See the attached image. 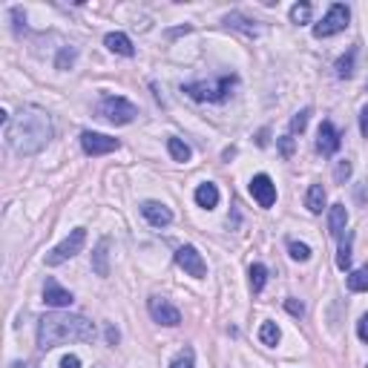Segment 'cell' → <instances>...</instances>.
I'll return each mask as SVG.
<instances>
[{
	"instance_id": "obj_2",
	"label": "cell",
	"mask_w": 368,
	"mask_h": 368,
	"mask_svg": "<svg viewBox=\"0 0 368 368\" xmlns=\"http://www.w3.org/2000/svg\"><path fill=\"white\" fill-rule=\"evenodd\" d=\"M96 340V325L81 314H46L38 322V346L41 351H52L67 343H92Z\"/></svg>"
},
{
	"instance_id": "obj_17",
	"label": "cell",
	"mask_w": 368,
	"mask_h": 368,
	"mask_svg": "<svg viewBox=\"0 0 368 368\" xmlns=\"http://www.w3.org/2000/svg\"><path fill=\"white\" fill-rule=\"evenodd\" d=\"M196 204L199 207H204V210H213L219 204V188L213 181H204V184H199L196 188Z\"/></svg>"
},
{
	"instance_id": "obj_33",
	"label": "cell",
	"mask_w": 368,
	"mask_h": 368,
	"mask_svg": "<svg viewBox=\"0 0 368 368\" xmlns=\"http://www.w3.org/2000/svg\"><path fill=\"white\" fill-rule=\"evenodd\" d=\"M357 336H360L362 343H368V314L360 317V322H357Z\"/></svg>"
},
{
	"instance_id": "obj_5",
	"label": "cell",
	"mask_w": 368,
	"mask_h": 368,
	"mask_svg": "<svg viewBox=\"0 0 368 368\" xmlns=\"http://www.w3.org/2000/svg\"><path fill=\"white\" fill-rule=\"evenodd\" d=\"M348 20H351V9L346 4H331L325 18L314 26V38H331V35H340L348 29Z\"/></svg>"
},
{
	"instance_id": "obj_6",
	"label": "cell",
	"mask_w": 368,
	"mask_h": 368,
	"mask_svg": "<svg viewBox=\"0 0 368 368\" xmlns=\"http://www.w3.org/2000/svg\"><path fill=\"white\" fill-rule=\"evenodd\" d=\"M84 244H86V228L70 230V236L60 242V244H55V248L46 254V265H49V268L64 265L67 259H72V256H78V254L84 251Z\"/></svg>"
},
{
	"instance_id": "obj_36",
	"label": "cell",
	"mask_w": 368,
	"mask_h": 368,
	"mask_svg": "<svg viewBox=\"0 0 368 368\" xmlns=\"http://www.w3.org/2000/svg\"><path fill=\"white\" fill-rule=\"evenodd\" d=\"M60 368H81V360L75 354H67L64 360H60Z\"/></svg>"
},
{
	"instance_id": "obj_11",
	"label": "cell",
	"mask_w": 368,
	"mask_h": 368,
	"mask_svg": "<svg viewBox=\"0 0 368 368\" xmlns=\"http://www.w3.org/2000/svg\"><path fill=\"white\" fill-rule=\"evenodd\" d=\"M141 216H144L152 228H167V225L173 222V210H170L167 204H162V202L147 199V202H141Z\"/></svg>"
},
{
	"instance_id": "obj_13",
	"label": "cell",
	"mask_w": 368,
	"mask_h": 368,
	"mask_svg": "<svg viewBox=\"0 0 368 368\" xmlns=\"http://www.w3.org/2000/svg\"><path fill=\"white\" fill-rule=\"evenodd\" d=\"M44 302L49 305V308H70V305L75 302V296L67 291V288H60L52 276L44 282Z\"/></svg>"
},
{
	"instance_id": "obj_15",
	"label": "cell",
	"mask_w": 368,
	"mask_h": 368,
	"mask_svg": "<svg viewBox=\"0 0 368 368\" xmlns=\"http://www.w3.org/2000/svg\"><path fill=\"white\" fill-rule=\"evenodd\" d=\"M104 46H107L110 52H115V55H124V58H133V55H136V46H133V41H130L124 32H110V35L104 38Z\"/></svg>"
},
{
	"instance_id": "obj_14",
	"label": "cell",
	"mask_w": 368,
	"mask_h": 368,
	"mask_svg": "<svg viewBox=\"0 0 368 368\" xmlns=\"http://www.w3.org/2000/svg\"><path fill=\"white\" fill-rule=\"evenodd\" d=\"M346 225H348V210H346V204H331V213H328V230H331V236H334V239H343Z\"/></svg>"
},
{
	"instance_id": "obj_29",
	"label": "cell",
	"mask_w": 368,
	"mask_h": 368,
	"mask_svg": "<svg viewBox=\"0 0 368 368\" xmlns=\"http://www.w3.org/2000/svg\"><path fill=\"white\" fill-rule=\"evenodd\" d=\"M336 268H340V270L351 268V236L340 244V251H336Z\"/></svg>"
},
{
	"instance_id": "obj_28",
	"label": "cell",
	"mask_w": 368,
	"mask_h": 368,
	"mask_svg": "<svg viewBox=\"0 0 368 368\" xmlns=\"http://www.w3.org/2000/svg\"><path fill=\"white\" fill-rule=\"evenodd\" d=\"M75 58H78V49H75V46H67V49H60V55L55 58V67H58V70H72Z\"/></svg>"
},
{
	"instance_id": "obj_1",
	"label": "cell",
	"mask_w": 368,
	"mask_h": 368,
	"mask_svg": "<svg viewBox=\"0 0 368 368\" xmlns=\"http://www.w3.org/2000/svg\"><path fill=\"white\" fill-rule=\"evenodd\" d=\"M52 141V118L41 107H20L6 124V144L15 156H38Z\"/></svg>"
},
{
	"instance_id": "obj_4",
	"label": "cell",
	"mask_w": 368,
	"mask_h": 368,
	"mask_svg": "<svg viewBox=\"0 0 368 368\" xmlns=\"http://www.w3.org/2000/svg\"><path fill=\"white\" fill-rule=\"evenodd\" d=\"M98 115L104 121H110V124L121 127V124H133L138 110H136V104H130L127 98H121V96H104L101 104H98Z\"/></svg>"
},
{
	"instance_id": "obj_26",
	"label": "cell",
	"mask_w": 368,
	"mask_h": 368,
	"mask_svg": "<svg viewBox=\"0 0 368 368\" xmlns=\"http://www.w3.org/2000/svg\"><path fill=\"white\" fill-rule=\"evenodd\" d=\"M288 254H291V259H296V262H308V259H311V248H308L305 242H296V239L288 242Z\"/></svg>"
},
{
	"instance_id": "obj_21",
	"label": "cell",
	"mask_w": 368,
	"mask_h": 368,
	"mask_svg": "<svg viewBox=\"0 0 368 368\" xmlns=\"http://www.w3.org/2000/svg\"><path fill=\"white\" fill-rule=\"evenodd\" d=\"M280 325H276V322H262L259 325V343L262 346H276V343H280Z\"/></svg>"
},
{
	"instance_id": "obj_9",
	"label": "cell",
	"mask_w": 368,
	"mask_h": 368,
	"mask_svg": "<svg viewBox=\"0 0 368 368\" xmlns=\"http://www.w3.org/2000/svg\"><path fill=\"white\" fill-rule=\"evenodd\" d=\"M81 147H84L86 156H107V152L118 150V138H110L104 133L86 130V133H81Z\"/></svg>"
},
{
	"instance_id": "obj_18",
	"label": "cell",
	"mask_w": 368,
	"mask_h": 368,
	"mask_svg": "<svg viewBox=\"0 0 368 368\" xmlns=\"http://www.w3.org/2000/svg\"><path fill=\"white\" fill-rule=\"evenodd\" d=\"M305 207H308L311 213H322V207H325V188H322V184H311V188H308Z\"/></svg>"
},
{
	"instance_id": "obj_23",
	"label": "cell",
	"mask_w": 368,
	"mask_h": 368,
	"mask_svg": "<svg viewBox=\"0 0 368 368\" xmlns=\"http://www.w3.org/2000/svg\"><path fill=\"white\" fill-rule=\"evenodd\" d=\"M354 60H357V49H348L340 60H336V75H340V78H351L354 75Z\"/></svg>"
},
{
	"instance_id": "obj_10",
	"label": "cell",
	"mask_w": 368,
	"mask_h": 368,
	"mask_svg": "<svg viewBox=\"0 0 368 368\" xmlns=\"http://www.w3.org/2000/svg\"><path fill=\"white\" fill-rule=\"evenodd\" d=\"M248 190H251V196L256 199L259 207H273V202H276V184L270 181V176H265V173L254 176Z\"/></svg>"
},
{
	"instance_id": "obj_19",
	"label": "cell",
	"mask_w": 368,
	"mask_h": 368,
	"mask_svg": "<svg viewBox=\"0 0 368 368\" xmlns=\"http://www.w3.org/2000/svg\"><path fill=\"white\" fill-rule=\"evenodd\" d=\"M348 291H354V294H365L368 291V265H362V268L348 273Z\"/></svg>"
},
{
	"instance_id": "obj_7",
	"label": "cell",
	"mask_w": 368,
	"mask_h": 368,
	"mask_svg": "<svg viewBox=\"0 0 368 368\" xmlns=\"http://www.w3.org/2000/svg\"><path fill=\"white\" fill-rule=\"evenodd\" d=\"M176 265L188 276H193V280H204L207 276V262L202 259V254L193 248V244H181L176 251Z\"/></svg>"
},
{
	"instance_id": "obj_3",
	"label": "cell",
	"mask_w": 368,
	"mask_h": 368,
	"mask_svg": "<svg viewBox=\"0 0 368 368\" xmlns=\"http://www.w3.org/2000/svg\"><path fill=\"white\" fill-rule=\"evenodd\" d=\"M239 84V78L236 75H222L219 81H196V84H184L181 86V92L188 98H193V101H199V104H222L230 92H233V86Z\"/></svg>"
},
{
	"instance_id": "obj_35",
	"label": "cell",
	"mask_w": 368,
	"mask_h": 368,
	"mask_svg": "<svg viewBox=\"0 0 368 368\" xmlns=\"http://www.w3.org/2000/svg\"><path fill=\"white\" fill-rule=\"evenodd\" d=\"M360 133H362V138H368V107L360 110Z\"/></svg>"
},
{
	"instance_id": "obj_31",
	"label": "cell",
	"mask_w": 368,
	"mask_h": 368,
	"mask_svg": "<svg viewBox=\"0 0 368 368\" xmlns=\"http://www.w3.org/2000/svg\"><path fill=\"white\" fill-rule=\"evenodd\" d=\"M351 170H354V164H351V162L346 159V162H340V164H336V170H334V178L343 184L346 178H351Z\"/></svg>"
},
{
	"instance_id": "obj_12",
	"label": "cell",
	"mask_w": 368,
	"mask_h": 368,
	"mask_svg": "<svg viewBox=\"0 0 368 368\" xmlns=\"http://www.w3.org/2000/svg\"><path fill=\"white\" fill-rule=\"evenodd\" d=\"M343 138H340V130H336L331 121H322L320 130H317V150L322 152V156H334L336 150H340Z\"/></svg>"
},
{
	"instance_id": "obj_27",
	"label": "cell",
	"mask_w": 368,
	"mask_h": 368,
	"mask_svg": "<svg viewBox=\"0 0 368 368\" xmlns=\"http://www.w3.org/2000/svg\"><path fill=\"white\" fill-rule=\"evenodd\" d=\"M311 15H314V6L311 4H296V6H291V20L294 23H311Z\"/></svg>"
},
{
	"instance_id": "obj_8",
	"label": "cell",
	"mask_w": 368,
	"mask_h": 368,
	"mask_svg": "<svg viewBox=\"0 0 368 368\" xmlns=\"http://www.w3.org/2000/svg\"><path fill=\"white\" fill-rule=\"evenodd\" d=\"M147 308H150V317L156 320L159 325H167V328H176V325H181V314H178V308L170 302V299H164V296H150L147 299Z\"/></svg>"
},
{
	"instance_id": "obj_16",
	"label": "cell",
	"mask_w": 368,
	"mask_h": 368,
	"mask_svg": "<svg viewBox=\"0 0 368 368\" xmlns=\"http://www.w3.org/2000/svg\"><path fill=\"white\" fill-rule=\"evenodd\" d=\"M92 270L98 276H110V239H101L92 254Z\"/></svg>"
},
{
	"instance_id": "obj_20",
	"label": "cell",
	"mask_w": 368,
	"mask_h": 368,
	"mask_svg": "<svg viewBox=\"0 0 368 368\" xmlns=\"http://www.w3.org/2000/svg\"><path fill=\"white\" fill-rule=\"evenodd\" d=\"M167 150H170V156H173V162H190V147L184 144L181 138H167Z\"/></svg>"
},
{
	"instance_id": "obj_32",
	"label": "cell",
	"mask_w": 368,
	"mask_h": 368,
	"mask_svg": "<svg viewBox=\"0 0 368 368\" xmlns=\"http://www.w3.org/2000/svg\"><path fill=\"white\" fill-rule=\"evenodd\" d=\"M285 308H288V314H294V317H302V314H305V305H302L299 299H285Z\"/></svg>"
},
{
	"instance_id": "obj_24",
	"label": "cell",
	"mask_w": 368,
	"mask_h": 368,
	"mask_svg": "<svg viewBox=\"0 0 368 368\" xmlns=\"http://www.w3.org/2000/svg\"><path fill=\"white\" fill-rule=\"evenodd\" d=\"M265 282H268V268H265L262 262L251 265V291L259 294V291L265 288Z\"/></svg>"
},
{
	"instance_id": "obj_37",
	"label": "cell",
	"mask_w": 368,
	"mask_h": 368,
	"mask_svg": "<svg viewBox=\"0 0 368 368\" xmlns=\"http://www.w3.org/2000/svg\"><path fill=\"white\" fill-rule=\"evenodd\" d=\"M107 343H110V346H115V343H118V331H115L112 325H107Z\"/></svg>"
},
{
	"instance_id": "obj_38",
	"label": "cell",
	"mask_w": 368,
	"mask_h": 368,
	"mask_svg": "<svg viewBox=\"0 0 368 368\" xmlns=\"http://www.w3.org/2000/svg\"><path fill=\"white\" fill-rule=\"evenodd\" d=\"M259 144H262V147L268 144V130H262V133H259Z\"/></svg>"
},
{
	"instance_id": "obj_34",
	"label": "cell",
	"mask_w": 368,
	"mask_h": 368,
	"mask_svg": "<svg viewBox=\"0 0 368 368\" xmlns=\"http://www.w3.org/2000/svg\"><path fill=\"white\" fill-rule=\"evenodd\" d=\"M280 150H282V156H291V152H294V138H291V136H282V138H280Z\"/></svg>"
},
{
	"instance_id": "obj_30",
	"label": "cell",
	"mask_w": 368,
	"mask_h": 368,
	"mask_svg": "<svg viewBox=\"0 0 368 368\" xmlns=\"http://www.w3.org/2000/svg\"><path fill=\"white\" fill-rule=\"evenodd\" d=\"M308 118H311V107L299 110V112L291 118V133H305V127H308Z\"/></svg>"
},
{
	"instance_id": "obj_25",
	"label": "cell",
	"mask_w": 368,
	"mask_h": 368,
	"mask_svg": "<svg viewBox=\"0 0 368 368\" xmlns=\"http://www.w3.org/2000/svg\"><path fill=\"white\" fill-rule=\"evenodd\" d=\"M170 368H196V351H193V348H181V351L170 360Z\"/></svg>"
},
{
	"instance_id": "obj_22",
	"label": "cell",
	"mask_w": 368,
	"mask_h": 368,
	"mask_svg": "<svg viewBox=\"0 0 368 368\" xmlns=\"http://www.w3.org/2000/svg\"><path fill=\"white\" fill-rule=\"evenodd\" d=\"M225 23H228V26H233V29H242V32H248V35H259V29L254 26V20L242 18L239 12H230V15L225 18Z\"/></svg>"
}]
</instances>
